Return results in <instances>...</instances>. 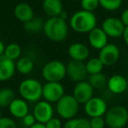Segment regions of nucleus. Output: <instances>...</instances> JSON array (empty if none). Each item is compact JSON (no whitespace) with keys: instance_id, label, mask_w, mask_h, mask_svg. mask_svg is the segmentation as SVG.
Returning <instances> with one entry per match:
<instances>
[{"instance_id":"bb28decb","label":"nucleus","mask_w":128,"mask_h":128,"mask_svg":"<svg viewBox=\"0 0 128 128\" xmlns=\"http://www.w3.org/2000/svg\"><path fill=\"white\" fill-rule=\"evenodd\" d=\"M20 54H21V48L16 43H12V44H9L7 46H5L4 55L8 58L14 61L16 59L19 58Z\"/></svg>"},{"instance_id":"dca6fc26","label":"nucleus","mask_w":128,"mask_h":128,"mask_svg":"<svg viewBox=\"0 0 128 128\" xmlns=\"http://www.w3.org/2000/svg\"><path fill=\"white\" fill-rule=\"evenodd\" d=\"M108 89L114 94H121L127 88V80L122 75H113L107 81Z\"/></svg>"},{"instance_id":"2eb2a0df","label":"nucleus","mask_w":128,"mask_h":128,"mask_svg":"<svg viewBox=\"0 0 128 128\" xmlns=\"http://www.w3.org/2000/svg\"><path fill=\"white\" fill-rule=\"evenodd\" d=\"M16 72V64L13 60L5 55L0 56V81L4 82L11 79Z\"/></svg>"},{"instance_id":"f257e3e1","label":"nucleus","mask_w":128,"mask_h":128,"mask_svg":"<svg viewBox=\"0 0 128 128\" xmlns=\"http://www.w3.org/2000/svg\"><path fill=\"white\" fill-rule=\"evenodd\" d=\"M43 32L48 39L54 42H61L67 38L68 33V26L66 19L61 16L49 17L45 21Z\"/></svg>"},{"instance_id":"a211bd4d","label":"nucleus","mask_w":128,"mask_h":128,"mask_svg":"<svg viewBox=\"0 0 128 128\" xmlns=\"http://www.w3.org/2000/svg\"><path fill=\"white\" fill-rule=\"evenodd\" d=\"M68 53L69 57L71 58V59L84 61L89 57L90 51L89 48L85 44L76 42L70 44L68 49Z\"/></svg>"},{"instance_id":"412c9836","label":"nucleus","mask_w":128,"mask_h":128,"mask_svg":"<svg viewBox=\"0 0 128 128\" xmlns=\"http://www.w3.org/2000/svg\"><path fill=\"white\" fill-rule=\"evenodd\" d=\"M15 64L16 70L23 75H27L31 73L34 66L33 61L27 57H23L19 58Z\"/></svg>"},{"instance_id":"6e6552de","label":"nucleus","mask_w":128,"mask_h":128,"mask_svg":"<svg viewBox=\"0 0 128 128\" xmlns=\"http://www.w3.org/2000/svg\"><path fill=\"white\" fill-rule=\"evenodd\" d=\"M67 75L72 81L80 82L85 79L88 72L86 69V64L83 61L71 59L66 66Z\"/></svg>"},{"instance_id":"39448f33","label":"nucleus","mask_w":128,"mask_h":128,"mask_svg":"<svg viewBox=\"0 0 128 128\" xmlns=\"http://www.w3.org/2000/svg\"><path fill=\"white\" fill-rule=\"evenodd\" d=\"M79 103L73 95H65L56 102V112L61 118L70 120L75 117L79 111Z\"/></svg>"},{"instance_id":"6ab92c4d","label":"nucleus","mask_w":128,"mask_h":128,"mask_svg":"<svg viewBox=\"0 0 128 128\" xmlns=\"http://www.w3.org/2000/svg\"><path fill=\"white\" fill-rule=\"evenodd\" d=\"M14 15L16 18L22 23H26L34 17L33 10L26 3H20L16 5L14 9Z\"/></svg>"},{"instance_id":"c9c22d12","label":"nucleus","mask_w":128,"mask_h":128,"mask_svg":"<svg viewBox=\"0 0 128 128\" xmlns=\"http://www.w3.org/2000/svg\"><path fill=\"white\" fill-rule=\"evenodd\" d=\"M28 128H46V126L43 123H39V122H36L35 124L32 126L28 127Z\"/></svg>"},{"instance_id":"f03ea898","label":"nucleus","mask_w":128,"mask_h":128,"mask_svg":"<svg viewBox=\"0 0 128 128\" xmlns=\"http://www.w3.org/2000/svg\"><path fill=\"white\" fill-rule=\"evenodd\" d=\"M69 24L74 32L78 33H89L97 27V18L93 12L82 9L72 15Z\"/></svg>"},{"instance_id":"c85d7f7f","label":"nucleus","mask_w":128,"mask_h":128,"mask_svg":"<svg viewBox=\"0 0 128 128\" xmlns=\"http://www.w3.org/2000/svg\"><path fill=\"white\" fill-rule=\"evenodd\" d=\"M99 6V0H81V7L82 10L94 12Z\"/></svg>"},{"instance_id":"7ed1b4c3","label":"nucleus","mask_w":128,"mask_h":128,"mask_svg":"<svg viewBox=\"0 0 128 128\" xmlns=\"http://www.w3.org/2000/svg\"><path fill=\"white\" fill-rule=\"evenodd\" d=\"M43 86L39 81L34 78H26L19 86V94L23 98L29 102H37L42 97Z\"/></svg>"},{"instance_id":"b1692460","label":"nucleus","mask_w":128,"mask_h":128,"mask_svg":"<svg viewBox=\"0 0 128 128\" xmlns=\"http://www.w3.org/2000/svg\"><path fill=\"white\" fill-rule=\"evenodd\" d=\"M15 98V93L10 88L0 90V107H7Z\"/></svg>"},{"instance_id":"7c9ffc66","label":"nucleus","mask_w":128,"mask_h":128,"mask_svg":"<svg viewBox=\"0 0 128 128\" xmlns=\"http://www.w3.org/2000/svg\"><path fill=\"white\" fill-rule=\"evenodd\" d=\"M0 128H17V124L12 118L8 117H1Z\"/></svg>"},{"instance_id":"20e7f679","label":"nucleus","mask_w":128,"mask_h":128,"mask_svg":"<svg viewBox=\"0 0 128 128\" xmlns=\"http://www.w3.org/2000/svg\"><path fill=\"white\" fill-rule=\"evenodd\" d=\"M104 120L108 127L123 128L128 123V111L122 106H115L107 110Z\"/></svg>"},{"instance_id":"ddd939ff","label":"nucleus","mask_w":128,"mask_h":128,"mask_svg":"<svg viewBox=\"0 0 128 128\" xmlns=\"http://www.w3.org/2000/svg\"><path fill=\"white\" fill-rule=\"evenodd\" d=\"M33 115L37 122L43 124L47 123L54 117V109L51 103L47 100L37 102L33 109Z\"/></svg>"},{"instance_id":"c756f323","label":"nucleus","mask_w":128,"mask_h":128,"mask_svg":"<svg viewBox=\"0 0 128 128\" xmlns=\"http://www.w3.org/2000/svg\"><path fill=\"white\" fill-rule=\"evenodd\" d=\"M90 125L91 128H104L105 127V120L102 116L92 117L90 120Z\"/></svg>"},{"instance_id":"cd10ccee","label":"nucleus","mask_w":128,"mask_h":128,"mask_svg":"<svg viewBox=\"0 0 128 128\" xmlns=\"http://www.w3.org/2000/svg\"><path fill=\"white\" fill-rule=\"evenodd\" d=\"M122 0H99V5L109 12H114L120 8Z\"/></svg>"},{"instance_id":"e433bc0d","label":"nucleus","mask_w":128,"mask_h":128,"mask_svg":"<svg viewBox=\"0 0 128 128\" xmlns=\"http://www.w3.org/2000/svg\"><path fill=\"white\" fill-rule=\"evenodd\" d=\"M5 46L4 44V43L0 40V56L4 55V52H5Z\"/></svg>"},{"instance_id":"aec40b11","label":"nucleus","mask_w":128,"mask_h":128,"mask_svg":"<svg viewBox=\"0 0 128 128\" xmlns=\"http://www.w3.org/2000/svg\"><path fill=\"white\" fill-rule=\"evenodd\" d=\"M42 8L48 17L60 16L63 12V4L62 0H43Z\"/></svg>"},{"instance_id":"f3484780","label":"nucleus","mask_w":128,"mask_h":128,"mask_svg":"<svg viewBox=\"0 0 128 128\" xmlns=\"http://www.w3.org/2000/svg\"><path fill=\"white\" fill-rule=\"evenodd\" d=\"M8 107L11 114L18 118H23L29 112L28 104L24 98H14Z\"/></svg>"},{"instance_id":"72a5a7b5","label":"nucleus","mask_w":128,"mask_h":128,"mask_svg":"<svg viewBox=\"0 0 128 128\" xmlns=\"http://www.w3.org/2000/svg\"><path fill=\"white\" fill-rule=\"evenodd\" d=\"M120 19L123 22V24H125V26H128V8L123 10V12L121 13Z\"/></svg>"},{"instance_id":"9d476101","label":"nucleus","mask_w":128,"mask_h":128,"mask_svg":"<svg viewBox=\"0 0 128 128\" xmlns=\"http://www.w3.org/2000/svg\"><path fill=\"white\" fill-rule=\"evenodd\" d=\"M107 104L99 97H92L84 104V111L89 117L104 116L107 112Z\"/></svg>"},{"instance_id":"a878e982","label":"nucleus","mask_w":128,"mask_h":128,"mask_svg":"<svg viewBox=\"0 0 128 128\" xmlns=\"http://www.w3.org/2000/svg\"><path fill=\"white\" fill-rule=\"evenodd\" d=\"M62 128H91L90 120L83 118H73L68 120Z\"/></svg>"},{"instance_id":"4c0bfd02","label":"nucleus","mask_w":128,"mask_h":128,"mask_svg":"<svg viewBox=\"0 0 128 128\" xmlns=\"http://www.w3.org/2000/svg\"><path fill=\"white\" fill-rule=\"evenodd\" d=\"M2 117V115H1V111H0V118Z\"/></svg>"},{"instance_id":"0eeeda50","label":"nucleus","mask_w":128,"mask_h":128,"mask_svg":"<svg viewBox=\"0 0 128 128\" xmlns=\"http://www.w3.org/2000/svg\"><path fill=\"white\" fill-rule=\"evenodd\" d=\"M101 28L104 30V32L109 38H118L123 36L125 26L120 18L111 17L107 18L103 21Z\"/></svg>"},{"instance_id":"1a4fd4ad","label":"nucleus","mask_w":128,"mask_h":128,"mask_svg":"<svg viewBox=\"0 0 128 128\" xmlns=\"http://www.w3.org/2000/svg\"><path fill=\"white\" fill-rule=\"evenodd\" d=\"M64 96V87L60 82H47L43 86L42 97L50 103L58 102Z\"/></svg>"},{"instance_id":"423d86ee","label":"nucleus","mask_w":128,"mask_h":128,"mask_svg":"<svg viewBox=\"0 0 128 128\" xmlns=\"http://www.w3.org/2000/svg\"><path fill=\"white\" fill-rule=\"evenodd\" d=\"M66 75V66L60 60L50 61L42 69V77L48 82H60Z\"/></svg>"},{"instance_id":"5701e85b","label":"nucleus","mask_w":128,"mask_h":128,"mask_svg":"<svg viewBox=\"0 0 128 128\" xmlns=\"http://www.w3.org/2000/svg\"><path fill=\"white\" fill-rule=\"evenodd\" d=\"M107 78L106 76L101 72L95 73V74H91L89 78V83L91 84L94 89H101L104 87L105 84H107Z\"/></svg>"},{"instance_id":"473e14b6","label":"nucleus","mask_w":128,"mask_h":128,"mask_svg":"<svg viewBox=\"0 0 128 128\" xmlns=\"http://www.w3.org/2000/svg\"><path fill=\"white\" fill-rule=\"evenodd\" d=\"M23 120V123L27 127H30L32 126L33 124H35L36 122V120H35V117H34L33 114H27L22 118Z\"/></svg>"},{"instance_id":"f704fd0d","label":"nucleus","mask_w":128,"mask_h":128,"mask_svg":"<svg viewBox=\"0 0 128 128\" xmlns=\"http://www.w3.org/2000/svg\"><path fill=\"white\" fill-rule=\"evenodd\" d=\"M123 39L125 41V44L128 46V26H125V30H124V33H123Z\"/></svg>"},{"instance_id":"58836bf2","label":"nucleus","mask_w":128,"mask_h":128,"mask_svg":"<svg viewBox=\"0 0 128 128\" xmlns=\"http://www.w3.org/2000/svg\"><path fill=\"white\" fill-rule=\"evenodd\" d=\"M107 128H111V127H107Z\"/></svg>"},{"instance_id":"393cba45","label":"nucleus","mask_w":128,"mask_h":128,"mask_svg":"<svg viewBox=\"0 0 128 128\" xmlns=\"http://www.w3.org/2000/svg\"><path fill=\"white\" fill-rule=\"evenodd\" d=\"M104 66V64L99 58H92L89 59L86 63V69H87L89 74H95V73L101 72Z\"/></svg>"},{"instance_id":"f8f14e48","label":"nucleus","mask_w":128,"mask_h":128,"mask_svg":"<svg viewBox=\"0 0 128 128\" xmlns=\"http://www.w3.org/2000/svg\"><path fill=\"white\" fill-rule=\"evenodd\" d=\"M94 88L91 86L89 81H80L77 82L73 90V96L78 101L79 104H85L93 97Z\"/></svg>"},{"instance_id":"2f4dec72","label":"nucleus","mask_w":128,"mask_h":128,"mask_svg":"<svg viewBox=\"0 0 128 128\" xmlns=\"http://www.w3.org/2000/svg\"><path fill=\"white\" fill-rule=\"evenodd\" d=\"M46 128H62V123L61 120L58 118H52L48 120L47 123H45Z\"/></svg>"},{"instance_id":"9b49d317","label":"nucleus","mask_w":128,"mask_h":128,"mask_svg":"<svg viewBox=\"0 0 128 128\" xmlns=\"http://www.w3.org/2000/svg\"><path fill=\"white\" fill-rule=\"evenodd\" d=\"M120 56V52L118 47L114 44H109L104 46L102 49L99 50L98 58L104 66H110L114 64L118 60Z\"/></svg>"},{"instance_id":"4468645a","label":"nucleus","mask_w":128,"mask_h":128,"mask_svg":"<svg viewBox=\"0 0 128 128\" xmlns=\"http://www.w3.org/2000/svg\"><path fill=\"white\" fill-rule=\"evenodd\" d=\"M108 38L109 37L106 35V33L102 28L95 27L93 30L89 32L88 40L91 47L97 50H100L105 44H108Z\"/></svg>"},{"instance_id":"4be33fe9","label":"nucleus","mask_w":128,"mask_h":128,"mask_svg":"<svg viewBox=\"0 0 128 128\" xmlns=\"http://www.w3.org/2000/svg\"><path fill=\"white\" fill-rule=\"evenodd\" d=\"M44 21L39 18H32L29 21L24 23V28L26 30L32 33H37L43 30L44 27Z\"/></svg>"}]
</instances>
